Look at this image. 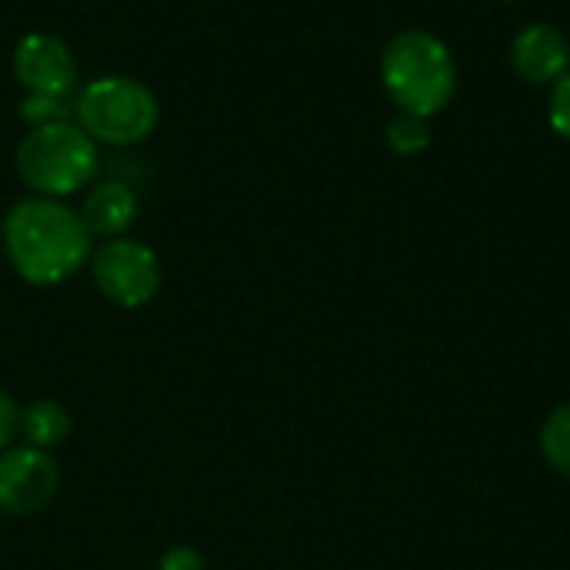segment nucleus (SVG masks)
Wrapping results in <instances>:
<instances>
[{
  "label": "nucleus",
  "mask_w": 570,
  "mask_h": 570,
  "mask_svg": "<svg viewBox=\"0 0 570 570\" xmlns=\"http://www.w3.org/2000/svg\"><path fill=\"white\" fill-rule=\"evenodd\" d=\"M3 250L20 281L53 287L73 277L94 254L80 210L53 197H23L3 217Z\"/></svg>",
  "instance_id": "nucleus-1"
},
{
  "label": "nucleus",
  "mask_w": 570,
  "mask_h": 570,
  "mask_svg": "<svg viewBox=\"0 0 570 570\" xmlns=\"http://www.w3.org/2000/svg\"><path fill=\"white\" fill-rule=\"evenodd\" d=\"M381 80L404 114L434 117L458 94V63L431 30H401L381 53Z\"/></svg>",
  "instance_id": "nucleus-2"
},
{
  "label": "nucleus",
  "mask_w": 570,
  "mask_h": 570,
  "mask_svg": "<svg viewBox=\"0 0 570 570\" xmlns=\"http://www.w3.org/2000/svg\"><path fill=\"white\" fill-rule=\"evenodd\" d=\"M17 174L33 197H70L97 174V144L73 124L33 127L17 147Z\"/></svg>",
  "instance_id": "nucleus-3"
},
{
  "label": "nucleus",
  "mask_w": 570,
  "mask_h": 570,
  "mask_svg": "<svg viewBox=\"0 0 570 570\" xmlns=\"http://www.w3.org/2000/svg\"><path fill=\"white\" fill-rule=\"evenodd\" d=\"M77 127L94 140L107 147H130L154 134L160 120L157 97L134 77H97L90 80L77 100H73Z\"/></svg>",
  "instance_id": "nucleus-4"
},
{
  "label": "nucleus",
  "mask_w": 570,
  "mask_h": 570,
  "mask_svg": "<svg viewBox=\"0 0 570 570\" xmlns=\"http://www.w3.org/2000/svg\"><path fill=\"white\" fill-rule=\"evenodd\" d=\"M90 271H94L97 291L124 311H137V307L150 304L157 297L160 277H164L157 254L134 237L104 240L90 254Z\"/></svg>",
  "instance_id": "nucleus-5"
},
{
  "label": "nucleus",
  "mask_w": 570,
  "mask_h": 570,
  "mask_svg": "<svg viewBox=\"0 0 570 570\" xmlns=\"http://www.w3.org/2000/svg\"><path fill=\"white\" fill-rule=\"evenodd\" d=\"M60 488V468L50 451L7 448L0 451V511L10 518H30L43 511Z\"/></svg>",
  "instance_id": "nucleus-6"
},
{
  "label": "nucleus",
  "mask_w": 570,
  "mask_h": 570,
  "mask_svg": "<svg viewBox=\"0 0 570 570\" xmlns=\"http://www.w3.org/2000/svg\"><path fill=\"white\" fill-rule=\"evenodd\" d=\"M77 57L53 33H27L13 50V77L27 94L67 97L77 87Z\"/></svg>",
  "instance_id": "nucleus-7"
},
{
  "label": "nucleus",
  "mask_w": 570,
  "mask_h": 570,
  "mask_svg": "<svg viewBox=\"0 0 570 570\" xmlns=\"http://www.w3.org/2000/svg\"><path fill=\"white\" fill-rule=\"evenodd\" d=\"M511 67L528 83H558L570 70V40L554 23H528L511 40Z\"/></svg>",
  "instance_id": "nucleus-8"
},
{
  "label": "nucleus",
  "mask_w": 570,
  "mask_h": 570,
  "mask_svg": "<svg viewBox=\"0 0 570 570\" xmlns=\"http://www.w3.org/2000/svg\"><path fill=\"white\" fill-rule=\"evenodd\" d=\"M134 217H137V194L120 180L97 184L80 207V220L90 230V237H104V240L124 237Z\"/></svg>",
  "instance_id": "nucleus-9"
},
{
  "label": "nucleus",
  "mask_w": 570,
  "mask_h": 570,
  "mask_svg": "<svg viewBox=\"0 0 570 570\" xmlns=\"http://www.w3.org/2000/svg\"><path fill=\"white\" fill-rule=\"evenodd\" d=\"M70 431H73V421L67 407L57 401H33L20 411V438L30 448L53 451L70 438Z\"/></svg>",
  "instance_id": "nucleus-10"
},
{
  "label": "nucleus",
  "mask_w": 570,
  "mask_h": 570,
  "mask_svg": "<svg viewBox=\"0 0 570 570\" xmlns=\"http://www.w3.org/2000/svg\"><path fill=\"white\" fill-rule=\"evenodd\" d=\"M538 444H541V454L544 461L570 481V401L554 407L544 424H541V434H538Z\"/></svg>",
  "instance_id": "nucleus-11"
},
{
  "label": "nucleus",
  "mask_w": 570,
  "mask_h": 570,
  "mask_svg": "<svg viewBox=\"0 0 570 570\" xmlns=\"http://www.w3.org/2000/svg\"><path fill=\"white\" fill-rule=\"evenodd\" d=\"M387 147L397 154V157H417L431 147V124L428 117H417V114H397L391 124H387Z\"/></svg>",
  "instance_id": "nucleus-12"
},
{
  "label": "nucleus",
  "mask_w": 570,
  "mask_h": 570,
  "mask_svg": "<svg viewBox=\"0 0 570 570\" xmlns=\"http://www.w3.org/2000/svg\"><path fill=\"white\" fill-rule=\"evenodd\" d=\"M20 117L30 127H47V124H63L73 117V107H67V97H47V94H27L20 104Z\"/></svg>",
  "instance_id": "nucleus-13"
},
{
  "label": "nucleus",
  "mask_w": 570,
  "mask_h": 570,
  "mask_svg": "<svg viewBox=\"0 0 570 570\" xmlns=\"http://www.w3.org/2000/svg\"><path fill=\"white\" fill-rule=\"evenodd\" d=\"M548 120L554 127L558 137H564L570 144V70L551 87V100H548Z\"/></svg>",
  "instance_id": "nucleus-14"
},
{
  "label": "nucleus",
  "mask_w": 570,
  "mask_h": 570,
  "mask_svg": "<svg viewBox=\"0 0 570 570\" xmlns=\"http://www.w3.org/2000/svg\"><path fill=\"white\" fill-rule=\"evenodd\" d=\"M157 570H207V564H204V558H200L197 548H190V544H174L170 551L160 554Z\"/></svg>",
  "instance_id": "nucleus-15"
},
{
  "label": "nucleus",
  "mask_w": 570,
  "mask_h": 570,
  "mask_svg": "<svg viewBox=\"0 0 570 570\" xmlns=\"http://www.w3.org/2000/svg\"><path fill=\"white\" fill-rule=\"evenodd\" d=\"M20 411L23 407H17V401L0 391V451H7L20 438Z\"/></svg>",
  "instance_id": "nucleus-16"
},
{
  "label": "nucleus",
  "mask_w": 570,
  "mask_h": 570,
  "mask_svg": "<svg viewBox=\"0 0 570 570\" xmlns=\"http://www.w3.org/2000/svg\"><path fill=\"white\" fill-rule=\"evenodd\" d=\"M504 3H514V0H504Z\"/></svg>",
  "instance_id": "nucleus-17"
}]
</instances>
